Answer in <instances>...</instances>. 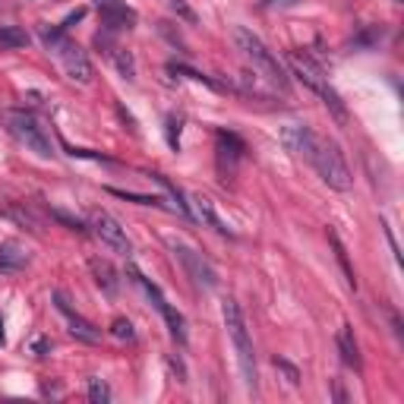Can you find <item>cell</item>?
<instances>
[{
  "mask_svg": "<svg viewBox=\"0 0 404 404\" xmlns=\"http://www.w3.org/2000/svg\"><path fill=\"white\" fill-rule=\"evenodd\" d=\"M167 247H171L174 259L183 265V272H187V278H193L199 284V288H218V272H215L212 265L202 259V253H196L193 247H187V243H180V240H167Z\"/></svg>",
  "mask_w": 404,
  "mask_h": 404,
  "instance_id": "ba28073f",
  "label": "cell"
},
{
  "mask_svg": "<svg viewBox=\"0 0 404 404\" xmlns=\"http://www.w3.org/2000/svg\"><path fill=\"white\" fill-rule=\"evenodd\" d=\"M190 212L196 215L199 221H206L208 228H212V231H218V234H231V231H228V224H224L221 218H218V212H215L212 199L202 196V193H199V196H193V208H190Z\"/></svg>",
  "mask_w": 404,
  "mask_h": 404,
  "instance_id": "5bb4252c",
  "label": "cell"
},
{
  "mask_svg": "<svg viewBox=\"0 0 404 404\" xmlns=\"http://www.w3.org/2000/svg\"><path fill=\"white\" fill-rule=\"evenodd\" d=\"M234 42H237V48H240V54L253 64V70L259 76H262L269 85H275L278 92H284L288 95L291 92V79H288V73H284V66H281V60L275 57L272 51L262 44V38L259 35H253L250 29H243V25H237L234 29Z\"/></svg>",
  "mask_w": 404,
  "mask_h": 404,
  "instance_id": "7a4b0ae2",
  "label": "cell"
},
{
  "mask_svg": "<svg viewBox=\"0 0 404 404\" xmlns=\"http://www.w3.org/2000/svg\"><path fill=\"white\" fill-rule=\"evenodd\" d=\"M288 66L294 70V76H297L306 89H313L316 95H319L322 105H325L332 114L338 117V124H347V107H345V101H341V95L329 85V76H325V70H322V66L316 64V60L310 57L306 51H291V54H288Z\"/></svg>",
  "mask_w": 404,
  "mask_h": 404,
  "instance_id": "3957f363",
  "label": "cell"
},
{
  "mask_svg": "<svg viewBox=\"0 0 404 404\" xmlns=\"http://www.w3.org/2000/svg\"><path fill=\"white\" fill-rule=\"evenodd\" d=\"M240 158H243V142L234 133H218V174L234 177Z\"/></svg>",
  "mask_w": 404,
  "mask_h": 404,
  "instance_id": "7c38bea8",
  "label": "cell"
},
{
  "mask_svg": "<svg viewBox=\"0 0 404 404\" xmlns=\"http://www.w3.org/2000/svg\"><path fill=\"white\" fill-rule=\"evenodd\" d=\"M29 32L19 29V25H0V48L3 51H19V48H29Z\"/></svg>",
  "mask_w": 404,
  "mask_h": 404,
  "instance_id": "e0dca14e",
  "label": "cell"
},
{
  "mask_svg": "<svg viewBox=\"0 0 404 404\" xmlns=\"http://www.w3.org/2000/svg\"><path fill=\"white\" fill-rule=\"evenodd\" d=\"M111 57H114V64H117V70H120V76H124L126 83H133V79H136V60H133L130 51L114 48V51H111Z\"/></svg>",
  "mask_w": 404,
  "mask_h": 404,
  "instance_id": "ffe728a7",
  "label": "cell"
},
{
  "mask_svg": "<svg viewBox=\"0 0 404 404\" xmlns=\"http://www.w3.org/2000/svg\"><path fill=\"white\" fill-rule=\"evenodd\" d=\"M167 146L174 152H180V117H167Z\"/></svg>",
  "mask_w": 404,
  "mask_h": 404,
  "instance_id": "d4e9b609",
  "label": "cell"
},
{
  "mask_svg": "<svg viewBox=\"0 0 404 404\" xmlns=\"http://www.w3.org/2000/svg\"><path fill=\"white\" fill-rule=\"evenodd\" d=\"M167 366H171L174 373H177V382H187V370H183L180 360H174V357H167Z\"/></svg>",
  "mask_w": 404,
  "mask_h": 404,
  "instance_id": "4dcf8cb0",
  "label": "cell"
},
{
  "mask_svg": "<svg viewBox=\"0 0 404 404\" xmlns=\"http://www.w3.org/2000/svg\"><path fill=\"white\" fill-rule=\"evenodd\" d=\"M64 149L70 152V155H73V158H92V161H107V165H114V158L101 155V152H89V149H73V146H66V142H64Z\"/></svg>",
  "mask_w": 404,
  "mask_h": 404,
  "instance_id": "83f0119b",
  "label": "cell"
},
{
  "mask_svg": "<svg viewBox=\"0 0 404 404\" xmlns=\"http://www.w3.org/2000/svg\"><path fill=\"white\" fill-rule=\"evenodd\" d=\"M221 316H224V325H228V335L234 341V351H237V363H240V373H243V382H247L250 392L259 388V373H256V354H253V341L247 335V322H243V313H240L237 300H224L221 304Z\"/></svg>",
  "mask_w": 404,
  "mask_h": 404,
  "instance_id": "5b68a950",
  "label": "cell"
},
{
  "mask_svg": "<svg viewBox=\"0 0 404 404\" xmlns=\"http://www.w3.org/2000/svg\"><path fill=\"white\" fill-rule=\"evenodd\" d=\"M107 193L117 199H126V202H136V206H152V208H167V202L161 196H142V193H126L117 190V187H107Z\"/></svg>",
  "mask_w": 404,
  "mask_h": 404,
  "instance_id": "d6986e66",
  "label": "cell"
},
{
  "mask_svg": "<svg viewBox=\"0 0 404 404\" xmlns=\"http://www.w3.org/2000/svg\"><path fill=\"white\" fill-rule=\"evenodd\" d=\"M338 351H341V360H345L347 366L363 370L360 347H357V341H354V332H351V325H341V332H338Z\"/></svg>",
  "mask_w": 404,
  "mask_h": 404,
  "instance_id": "9a60e30c",
  "label": "cell"
},
{
  "mask_svg": "<svg viewBox=\"0 0 404 404\" xmlns=\"http://www.w3.org/2000/svg\"><path fill=\"white\" fill-rule=\"evenodd\" d=\"M0 215H3V218H13L16 224L29 228V231H38V221H35V215L29 212V208H19V206H3V208H0Z\"/></svg>",
  "mask_w": 404,
  "mask_h": 404,
  "instance_id": "44dd1931",
  "label": "cell"
},
{
  "mask_svg": "<svg viewBox=\"0 0 404 404\" xmlns=\"http://www.w3.org/2000/svg\"><path fill=\"white\" fill-rule=\"evenodd\" d=\"M89 401L92 404H107L111 401V388H107V382L98 379V376H92L89 379Z\"/></svg>",
  "mask_w": 404,
  "mask_h": 404,
  "instance_id": "7402d4cb",
  "label": "cell"
},
{
  "mask_svg": "<svg viewBox=\"0 0 404 404\" xmlns=\"http://www.w3.org/2000/svg\"><path fill=\"white\" fill-rule=\"evenodd\" d=\"M0 345H7V332H3V319H0Z\"/></svg>",
  "mask_w": 404,
  "mask_h": 404,
  "instance_id": "d6a6232c",
  "label": "cell"
},
{
  "mask_svg": "<svg viewBox=\"0 0 404 404\" xmlns=\"http://www.w3.org/2000/svg\"><path fill=\"white\" fill-rule=\"evenodd\" d=\"M32 351H35V354H38V357H44V354H48V351H51V345H48V341H44V338H35V341H32Z\"/></svg>",
  "mask_w": 404,
  "mask_h": 404,
  "instance_id": "1f68e13d",
  "label": "cell"
},
{
  "mask_svg": "<svg viewBox=\"0 0 404 404\" xmlns=\"http://www.w3.org/2000/svg\"><path fill=\"white\" fill-rule=\"evenodd\" d=\"M300 0H262V10H284V7H297Z\"/></svg>",
  "mask_w": 404,
  "mask_h": 404,
  "instance_id": "f546056e",
  "label": "cell"
},
{
  "mask_svg": "<svg viewBox=\"0 0 404 404\" xmlns=\"http://www.w3.org/2000/svg\"><path fill=\"white\" fill-rule=\"evenodd\" d=\"M281 139H284V146H288L291 152L304 155L306 161L316 167V174H319L322 180L329 183L332 190L347 193L351 187H354L351 167H347L345 155L338 152V146H335V142L319 139V136H316L310 126H288V130L281 133Z\"/></svg>",
  "mask_w": 404,
  "mask_h": 404,
  "instance_id": "6da1fadb",
  "label": "cell"
},
{
  "mask_svg": "<svg viewBox=\"0 0 404 404\" xmlns=\"http://www.w3.org/2000/svg\"><path fill=\"white\" fill-rule=\"evenodd\" d=\"M38 35H42V42H44V48L54 54V57L64 64V70H66V76L73 79V83H79V85H89L92 83V64H89V57H85V51L79 48V44H73L70 38H66V32L60 29V25H38Z\"/></svg>",
  "mask_w": 404,
  "mask_h": 404,
  "instance_id": "277c9868",
  "label": "cell"
},
{
  "mask_svg": "<svg viewBox=\"0 0 404 404\" xmlns=\"http://www.w3.org/2000/svg\"><path fill=\"white\" fill-rule=\"evenodd\" d=\"M83 16H85V7H76L73 13H70V16L64 19V25H60V29H64V32H70V29H73V25L79 23V19H83Z\"/></svg>",
  "mask_w": 404,
  "mask_h": 404,
  "instance_id": "f1b7e54d",
  "label": "cell"
},
{
  "mask_svg": "<svg viewBox=\"0 0 404 404\" xmlns=\"http://www.w3.org/2000/svg\"><path fill=\"white\" fill-rule=\"evenodd\" d=\"M130 278L136 281V284H139V288L146 291V294H149V300L158 306V313L165 316L167 329H171V338L177 341V345H187V319H183V316L177 313V310H174L171 304H167L165 294H161V288H158V284H152V281L146 278V275H142L139 269H136V265H130Z\"/></svg>",
  "mask_w": 404,
  "mask_h": 404,
  "instance_id": "52a82bcc",
  "label": "cell"
},
{
  "mask_svg": "<svg viewBox=\"0 0 404 404\" xmlns=\"http://www.w3.org/2000/svg\"><path fill=\"white\" fill-rule=\"evenodd\" d=\"M25 265H29V253L19 247L16 240H7V243H0V272H23Z\"/></svg>",
  "mask_w": 404,
  "mask_h": 404,
  "instance_id": "4fadbf2b",
  "label": "cell"
},
{
  "mask_svg": "<svg viewBox=\"0 0 404 404\" xmlns=\"http://www.w3.org/2000/svg\"><path fill=\"white\" fill-rule=\"evenodd\" d=\"M95 7H98L101 23H105L107 29H133L136 19H139V13H136L126 0H95Z\"/></svg>",
  "mask_w": 404,
  "mask_h": 404,
  "instance_id": "8fae6325",
  "label": "cell"
},
{
  "mask_svg": "<svg viewBox=\"0 0 404 404\" xmlns=\"http://www.w3.org/2000/svg\"><path fill=\"white\" fill-rule=\"evenodd\" d=\"M54 304H57V310L66 316V322H70V335H73V338L85 341V345H98V341H101V329H98V325H92L85 316L76 313L73 306H70V297H66L64 291H54Z\"/></svg>",
  "mask_w": 404,
  "mask_h": 404,
  "instance_id": "30bf717a",
  "label": "cell"
},
{
  "mask_svg": "<svg viewBox=\"0 0 404 404\" xmlns=\"http://www.w3.org/2000/svg\"><path fill=\"white\" fill-rule=\"evenodd\" d=\"M111 335H114L117 341H136V332H133V322L130 319H114L111 322Z\"/></svg>",
  "mask_w": 404,
  "mask_h": 404,
  "instance_id": "603a6c76",
  "label": "cell"
},
{
  "mask_svg": "<svg viewBox=\"0 0 404 404\" xmlns=\"http://www.w3.org/2000/svg\"><path fill=\"white\" fill-rule=\"evenodd\" d=\"M171 73L190 76V79H196V83H206V85H212V89H218V83H215V79H208V76L196 73V70H190V66H183V64H171Z\"/></svg>",
  "mask_w": 404,
  "mask_h": 404,
  "instance_id": "484cf974",
  "label": "cell"
},
{
  "mask_svg": "<svg viewBox=\"0 0 404 404\" xmlns=\"http://www.w3.org/2000/svg\"><path fill=\"white\" fill-rule=\"evenodd\" d=\"M275 370L284 373L288 386H300V370H297V366H294L291 360H284V357H275Z\"/></svg>",
  "mask_w": 404,
  "mask_h": 404,
  "instance_id": "cb8c5ba5",
  "label": "cell"
},
{
  "mask_svg": "<svg viewBox=\"0 0 404 404\" xmlns=\"http://www.w3.org/2000/svg\"><path fill=\"white\" fill-rule=\"evenodd\" d=\"M171 10L183 19V23H190V25H196V23H199V16L190 10V3H187V0H171Z\"/></svg>",
  "mask_w": 404,
  "mask_h": 404,
  "instance_id": "4316f807",
  "label": "cell"
},
{
  "mask_svg": "<svg viewBox=\"0 0 404 404\" xmlns=\"http://www.w3.org/2000/svg\"><path fill=\"white\" fill-rule=\"evenodd\" d=\"M3 120H7V130L13 133L29 152H35L38 158L54 155V149H51V136L44 133V126L35 120V114H29V111H23V107H10L7 114H3Z\"/></svg>",
  "mask_w": 404,
  "mask_h": 404,
  "instance_id": "8992f818",
  "label": "cell"
},
{
  "mask_svg": "<svg viewBox=\"0 0 404 404\" xmlns=\"http://www.w3.org/2000/svg\"><path fill=\"white\" fill-rule=\"evenodd\" d=\"M89 231L95 234L107 250H114V253H120V256H130L133 247H130V240H126V231L117 224V218H111L107 212H101V208L89 212Z\"/></svg>",
  "mask_w": 404,
  "mask_h": 404,
  "instance_id": "9c48e42d",
  "label": "cell"
},
{
  "mask_svg": "<svg viewBox=\"0 0 404 404\" xmlns=\"http://www.w3.org/2000/svg\"><path fill=\"white\" fill-rule=\"evenodd\" d=\"M329 243H332V250H335V259H338L341 272H345V278H347V288L354 291V288H357V278H354V269H351V262H347V250H345V243L338 240V234H335V231H329Z\"/></svg>",
  "mask_w": 404,
  "mask_h": 404,
  "instance_id": "ac0fdd59",
  "label": "cell"
},
{
  "mask_svg": "<svg viewBox=\"0 0 404 404\" xmlns=\"http://www.w3.org/2000/svg\"><path fill=\"white\" fill-rule=\"evenodd\" d=\"M89 269H92V275H95V284H98L105 294H117V272L111 269V262H105V259H92Z\"/></svg>",
  "mask_w": 404,
  "mask_h": 404,
  "instance_id": "2e32d148",
  "label": "cell"
}]
</instances>
